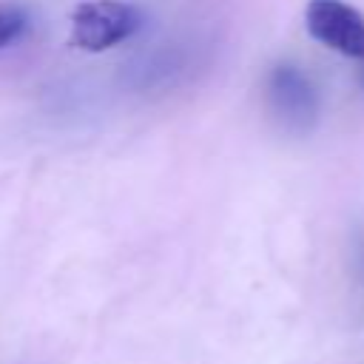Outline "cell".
<instances>
[{"label":"cell","instance_id":"cell-2","mask_svg":"<svg viewBox=\"0 0 364 364\" xmlns=\"http://www.w3.org/2000/svg\"><path fill=\"white\" fill-rule=\"evenodd\" d=\"M267 102L276 119L290 131H307L318 114L313 80L293 63H279L267 74Z\"/></svg>","mask_w":364,"mask_h":364},{"label":"cell","instance_id":"cell-4","mask_svg":"<svg viewBox=\"0 0 364 364\" xmlns=\"http://www.w3.org/2000/svg\"><path fill=\"white\" fill-rule=\"evenodd\" d=\"M26 26H28V17L17 3H0V48L20 40Z\"/></svg>","mask_w":364,"mask_h":364},{"label":"cell","instance_id":"cell-5","mask_svg":"<svg viewBox=\"0 0 364 364\" xmlns=\"http://www.w3.org/2000/svg\"><path fill=\"white\" fill-rule=\"evenodd\" d=\"M358 264H361V279H364V242H361V253H358Z\"/></svg>","mask_w":364,"mask_h":364},{"label":"cell","instance_id":"cell-3","mask_svg":"<svg viewBox=\"0 0 364 364\" xmlns=\"http://www.w3.org/2000/svg\"><path fill=\"white\" fill-rule=\"evenodd\" d=\"M307 34L344 54V57H364V14L344 0H310L304 9Z\"/></svg>","mask_w":364,"mask_h":364},{"label":"cell","instance_id":"cell-1","mask_svg":"<svg viewBox=\"0 0 364 364\" xmlns=\"http://www.w3.org/2000/svg\"><path fill=\"white\" fill-rule=\"evenodd\" d=\"M139 26H142V14L136 6L122 0H88L71 11L68 43L74 48L97 54L128 40Z\"/></svg>","mask_w":364,"mask_h":364}]
</instances>
